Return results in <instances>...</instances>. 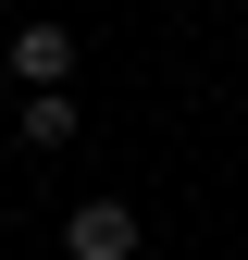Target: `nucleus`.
Returning <instances> with one entry per match:
<instances>
[{
	"label": "nucleus",
	"mask_w": 248,
	"mask_h": 260,
	"mask_svg": "<svg viewBox=\"0 0 248 260\" xmlns=\"http://www.w3.org/2000/svg\"><path fill=\"white\" fill-rule=\"evenodd\" d=\"M62 248H75V260H137V211H124V199H87L75 223H62Z\"/></svg>",
	"instance_id": "obj_1"
},
{
	"label": "nucleus",
	"mask_w": 248,
	"mask_h": 260,
	"mask_svg": "<svg viewBox=\"0 0 248 260\" xmlns=\"http://www.w3.org/2000/svg\"><path fill=\"white\" fill-rule=\"evenodd\" d=\"M13 75H25V87L50 100V87L75 75V38H62V25H13Z\"/></svg>",
	"instance_id": "obj_2"
},
{
	"label": "nucleus",
	"mask_w": 248,
	"mask_h": 260,
	"mask_svg": "<svg viewBox=\"0 0 248 260\" xmlns=\"http://www.w3.org/2000/svg\"><path fill=\"white\" fill-rule=\"evenodd\" d=\"M25 137H38V149H62V137H75V100H62V87H50V100H25Z\"/></svg>",
	"instance_id": "obj_3"
}]
</instances>
